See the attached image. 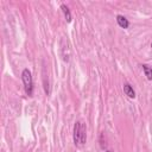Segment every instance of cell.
I'll use <instances>...</instances> for the list:
<instances>
[{
    "label": "cell",
    "instance_id": "obj_1",
    "mask_svg": "<svg viewBox=\"0 0 152 152\" xmlns=\"http://www.w3.org/2000/svg\"><path fill=\"white\" fill-rule=\"evenodd\" d=\"M21 80L24 83V88L25 91L28 96H32L33 93V81H32V76H31V71L28 69H24L21 72Z\"/></svg>",
    "mask_w": 152,
    "mask_h": 152
},
{
    "label": "cell",
    "instance_id": "obj_2",
    "mask_svg": "<svg viewBox=\"0 0 152 152\" xmlns=\"http://www.w3.org/2000/svg\"><path fill=\"white\" fill-rule=\"evenodd\" d=\"M61 55H62V58L64 62H69L70 59V48L68 45V40L63 39L62 43H61Z\"/></svg>",
    "mask_w": 152,
    "mask_h": 152
},
{
    "label": "cell",
    "instance_id": "obj_3",
    "mask_svg": "<svg viewBox=\"0 0 152 152\" xmlns=\"http://www.w3.org/2000/svg\"><path fill=\"white\" fill-rule=\"evenodd\" d=\"M81 125H82V122H80V121H76L75 125H74V142H75V145H80Z\"/></svg>",
    "mask_w": 152,
    "mask_h": 152
},
{
    "label": "cell",
    "instance_id": "obj_4",
    "mask_svg": "<svg viewBox=\"0 0 152 152\" xmlns=\"http://www.w3.org/2000/svg\"><path fill=\"white\" fill-rule=\"evenodd\" d=\"M116 23H118V25L120 26V27H122V28H127L128 26H129V21L124 17V15H116Z\"/></svg>",
    "mask_w": 152,
    "mask_h": 152
},
{
    "label": "cell",
    "instance_id": "obj_5",
    "mask_svg": "<svg viewBox=\"0 0 152 152\" xmlns=\"http://www.w3.org/2000/svg\"><path fill=\"white\" fill-rule=\"evenodd\" d=\"M124 91H125V94H126L128 97H131V99H134V97H135V91H134V89L132 88L131 84L125 83V84H124Z\"/></svg>",
    "mask_w": 152,
    "mask_h": 152
},
{
    "label": "cell",
    "instance_id": "obj_6",
    "mask_svg": "<svg viewBox=\"0 0 152 152\" xmlns=\"http://www.w3.org/2000/svg\"><path fill=\"white\" fill-rule=\"evenodd\" d=\"M43 84H44V90L46 95H50V86H49V78L46 80V74H45V69H43Z\"/></svg>",
    "mask_w": 152,
    "mask_h": 152
},
{
    "label": "cell",
    "instance_id": "obj_7",
    "mask_svg": "<svg viewBox=\"0 0 152 152\" xmlns=\"http://www.w3.org/2000/svg\"><path fill=\"white\" fill-rule=\"evenodd\" d=\"M87 141V134H86V126L81 125V132H80V145H84Z\"/></svg>",
    "mask_w": 152,
    "mask_h": 152
},
{
    "label": "cell",
    "instance_id": "obj_8",
    "mask_svg": "<svg viewBox=\"0 0 152 152\" xmlns=\"http://www.w3.org/2000/svg\"><path fill=\"white\" fill-rule=\"evenodd\" d=\"M61 8H62V11H63V13H64V17H65L66 23H70V21H71V13H70L68 6L63 4V5H61Z\"/></svg>",
    "mask_w": 152,
    "mask_h": 152
},
{
    "label": "cell",
    "instance_id": "obj_9",
    "mask_svg": "<svg viewBox=\"0 0 152 152\" xmlns=\"http://www.w3.org/2000/svg\"><path fill=\"white\" fill-rule=\"evenodd\" d=\"M142 70H144L145 76L147 77V80L148 81H152V68L150 65H147V64H144L142 65Z\"/></svg>",
    "mask_w": 152,
    "mask_h": 152
},
{
    "label": "cell",
    "instance_id": "obj_10",
    "mask_svg": "<svg viewBox=\"0 0 152 152\" xmlns=\"http://www.w3.org/2000/svg\"><path fill=\"white\" fill-rule=\"evenodd\" d=\"M104 152H110V151H104Z\"/></svg>",
    "mask_w": 152,
    "mask_h": 152
},
{
    "label": "cell",
    "instance_id": "obj_11",
    "mask_svg": "<svg viewBox=\"0 0 152 152\" xmlns=\"http://www.w3.org/2000/svg\"><path fill=\"white\" fill-rule=\"evenodd\" d=\"M151 48H152V43H151Z\"/></svg>",
    "mask_w": 152,
    "mask_h": 152
}]
</instances>
